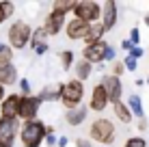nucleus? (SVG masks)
Listing matches in <instances>:
<instances>
[{"instance_id":"obj_44","label":"nucleus","mask_w":149,"mask_h":147,"mask_svg":"<svg viewBox=\"0 0 149 147\" xmlns=\"http://www.w3.org/2000/svg\"><path fill=\"white\" fill-rule=\"evenodd\" d=\"M147 84H149V76H147Z\"/></svg>"},{"instance_id":"obj_9","label":"nucleus","mask_w":149,"mask_h":147,"mask_svg":"<svg viewBox=\"0 0 149 147\" xmlns=\"http://www.w3.org/2000/svg\"><path fill=\"white\" fill-rule=\"evenodd\" d=\"M65 24H67V15L56 13V11H52V9H50V11L45 13L43 24H41V26L45 28L48 37H54V35H58V33H63V30H65Z\"/></svg>"},{"instance_id":"obj_12","label":"nucleus","mask_w":149,"mask_h":147,"mask_svg":"<svg viewBox=\"0 0 149 147\" xmlns=\"http://www.w3.org/2000/svg\"><path fill=\"white\" fill-rule=\"evenodd\" d=\"M117 20H119V4L115 0H104L102 2V26L106 28V33L117 26Z\"/></svg>"},{"instance_id":"obj_25","label":"nucleus","mask_w":149,"mask_h":147,"mask_svg":"<svg viewBox=\"0 0 149 147\" xmlns=\"http://www.w3.org/2000/svg\"><path fill=\"white\" fill-rule=\"evenodd\" d=\"M39 43H48V33H45L43 26L33 28V37H30V48H33V45H39Z\"/></svg>"},{"instance_id":"obj_41","label":"nucleus","mask_w":149,"mask_h":147,"mask_svg":"<svg viewBox=\"0 0 149 147\" xmlns=\"http://www.w3.org/2000/svg\"><path fill=\"white\" fill-rule=\"evenodd\" d=\"M45 134H56V128L54 125H48V128H45Z\"/></svg>"},{"instance_id":"obj_14","label":"nucleus","mask_w":149,"mask_h":147,"mask_svg":"<svg viewBox=\"0 0 149 147\" xmlns=\"http://www.w3.org/2000/svg\"><path fill=\"white\" fill-rule=\"evenodd\" d=\"M89 28H91V24L82 22L78 17H71L69 22L65 24V35H67V39H71V41H84Z\"/></svg>"},{"instance_id":"obj_1","label":"nucleus","mask_w":149,"mask_h":147,"mask_svg":"<svg viewBox=\"0 0 149 147\" xmlns=\"http://www.w3.org/2000/svg\"><path fill=\"white\" fill-rule=\"evenodd\" d=\"M89 139L93 141V143H97L100 147H110L115 143V139H117L115 123H112L110 119H106V117L93 119L91 125H89Z\"/></svg>"},{"instance_id":"obj_11","label":"nucleus","mask_w":149,"mask_h":147,"mask_svg":"<svg viewBox=\"0 0 149 147\" xmlns=\"http://www.w3.org/2000/svg\"><path fill=\"white\" fill-rule=\"evenodd\" d=\"M102 87L106 89V93H108V100H110V106L121 102V95H123V84H121V78H117V76H102Z\"/></svg>"},{"instance_id":"obj_4","label":"nucleus","mask_w":149,"mask_h":147,"mask_svg":"<svg viewBox=\"0 0 149 147\" xmlns=\"http://www.w3.org/2000/svg\"><path fill=\"white\" fill-rule=\"evenodd\" d=\"M82 100H84V82H80L76 78L61 82V104L65 106V110L82 106Z\"/></svg>"},{"instance_id":"obj_10","label":"nucleus","mask_w":149,"mask_h":147,"mask_svg":"<svg viewBox=\"0 0 149 147\" xmlns=\"http://www.w3.org/2000/svg\"><path fill=\"white\" fill-rule=\"evenodd\" d=\"M108 41H97V43H91V45H84L82 48V59L86 61V63H91L95 67V65H102L104 63V54L106 50H108Z\"/></svg>"},{"instance_id":"obj_3","label":"nucleus","mask_w":149,"mask_h":147,"mask_svg":"<svg viewBox=\"0 0 149 147\" xmlns=\"http://www.w3.org/2000/svg\"><path fill=\"white\" fill-rule=\"evenodd\" d=\"M45 128H48V125H45L41 119L22 121V125H19V141H22V147H39L45 141Z\"/></svg>"},{"instance_id":"obj_39","label":"nucleus","mask_w":149,"mask_h":147,"mask_svg":"<svg viewBox=\"0 0 149 147\" xmlns=\"http://www.w3.org/2000/svg\"><path fill=\"white\" fill-rule=\"evenodd\" d=\"M136 125H138V130H141V132H145V130H147V121H145V119H138Z\"/></svg>"},{"instance_id":"obj_38","label":"nucleus","mask_w":149,"mask_h":147,"mask_svg":"<svg viewBox=\"0 0 149 147\" xmlns=\"http://www.w3.org/2000/svg\"><path fill=\"white\" fill-rule=\"evenodd\" d=\"M56 147H69V136H58V145Z\"/></svg>"},{"instance_id":"obj_28","label":"nucleus","mask_w":149,"mask_h":147,"mask_svg":"<svg viewBox=\"0 0 149 147\" xmlns=\"http://www.w3.org/2000/svg\"><path fill=\"white\" fill-rule=\"evenodd\" d=\"M123 147H147V141L143 136H127V141L123 143Z\"/></svg>"},{"instance_id":"obj_33","label":"nucleus","mask_w":149,"mask_h":147,"mask_svg":"<svg viewBox=\"0 0 149 147\" xmlns=\"http://www.w3.org/2000/svg\"><path fill=\"white\" fill-rule=\"evenodd\" d=\"M30 50H33V52L37 54V56H43V54L50 50V43H39V45H33Z\"/></svg>"},{"instance_id":"obj_26","label":"nucleus","mask_w":149,"mask_h":147,"mask_svg":"<svg viewBox=\"0 0 149 147\" xmlns=\"http://www.w3.org/2000/svg\"><path fill=\"white\" fill-rule=\"evenodd\" d=\"M17 87H19V95H22V98H28V95H33V84H30L28 78H19Z\"/></svg>"},{"instance_id":"obj_5","label":"nucleus","mask_w":149,"mask_h":147,"mask_svg":"<svg viewBox=\"0 0 149 147\" xmlns=\"http://www.w3.org/2000/svg\"><path fill=\"white\" fill-rule=\"evenodd\" d=\"M71 15L86 24H97L102 22V4L95 2V0H80V2H76Z\"/></svg>"},{"instance_id":"obj_20","label":"nucleus","mask_w":149,"mask_h":147,"mask_svg":"<svg viewBox=\"0 0 149 147\" xmlns=\"http://www.w3.org/2000/svg\"><path fill=\"white\" fill-rule=\"evenodd\" d=\"M104 33H106V28L102 26V22L91 24L89 33H86V37H84V45H91V43H97V41H104Z\"/></svg>"},{"instance_id":"obj_30","label":"nucleus","mask_w":149,"mask_h":147,"mask_svg":"<svg viewBox=\"0 0 149 147\" xmlns=\"http://www.w3.org/2000/svg\"><path fill=\"white\" fill-rule=\"evenodd\" d=\"M123 65H125V72H136V69H138V61H136V59H132L130 54L123 59Z\"/></svg>"},{"instance_id":"obj_8","label":"nucleus","mask_w":149,"mask_h":147,"mask_svg":"<svg viewBox=\"0 0 149 147\" xmlns=\"http://www.w3.org/2000/svg\"><path fill=\"white\" fill-rule=\"evenodd\" d=\"M89 110H93V113H104L106 108L110 106V100H108V93H106V89L102 87V82H97L93 89H91V98H89Z\"/></svg>"},{"instance_id":"obj_35","label":"nucleus","mask_w":149,"mask_h":147,"mask_svg":"<svg viewBox=\"0 0 149 147\" xmlns=\"http://www.w3.org/2000/svg\"><path fill=\"white\" fill-rule=\"evenodd\" d=\"M130 56L138 61V59H143V56H145V50H143V48H141V45H134V48H132V50H130Z\"/></svg>"},{"instance_id":"obj_6","label":"nucleus","mask_w":149,"mask_h":147,"mask_svg":"<svg viewBox=\"0 0 149 147\" xmlns=\"http://www.w3.org/2000/svg\"><path fill=\"white\" fill-rule=\"evenodd\" d=\"M19 119L0 117V147H13L19 139Z\"/></svg>"},{"instance_id":"obj_43","label":"nucleus","mask_w":149,"mask_h":147,"mask_svg":"<svg viewBox=\"0 0 149 147\" xmlns=\"http://www.w3.org/2000/svg\"><path fill=\"white\" fill-rule=\"evenodd\" d=\"M145 26L149 28V15H145Z\"/></svg>"},{"instance_id":"obj_36","label":"nucleus","mask_w":149,"mask_h":147,"mask_svg":"<svg viewBox=\"0 0 149 147\" xmlns=\"http://www.w3.org/2000/svg\"><path fill=\"white\" fill-rule=\"evenodd\" d=\"M45 143H48V147H56L58 145V136L56 134H45Z\"/></svg>"},{"instance_id":"obj_29","label":"nucleus","mask_w":149,"mask_h":147,"mask_svg":"<svg viewBox=\"0 0 149 147\" xmlns=\"http://www.w3.org/2000/svg\"><path fill=\"white\" fill-rule=\"evenodd\" d=\"M110 76H117V78H121L123 74H125V65H123V61H115V63L110 65Z\"/></svg>"},{"instance_id":"obj_31","label":"nucleus","mask_w":149,"mask_h":147,"mask_svg":"<svg viewBox=\"0 0 149 147\" xmlns=\"http://www.w3.org/2000/svg\"><path fill=\"white\" fill-rule=\"evenodd\" d=\"M117 61V50L112 48V45H108V50H106V54H104V63H115Z\"/></svg>"},{"instance_id":"obj_40","label":"nucleus","mask_w":149,"mask_h":147,"mask_svg":"<svg viewBox=\"0 0 149 147\" xmlns=\"http://www.w3.org/2000/svg\"><path fill=\"white\" fill-rule=\"evenodd\" d=\"M7 95H9V93H7V87H2V84H0V104L4 102V98H7Z\"/></svg>"},{"instance_id":"obj_42","label":"nucleus","mask_w":149,"mask_h":147,"mask_svg":"<svg viewBox=\"0 0 149 147\" xmlns=\"http://www.w3.org/2000/svg\"><path fill=\"white\" fill-rule=\"evenodd\" d=\"M4 22H7V17H4V15H2V11H0V24H4Z\"/></svg>"},{"instance_id":"obj_15","label":"nucleus","mask_w":149,"mask_h":147,"mask_svg":"<svg viewBox=\"0 0 149 147\" xmlns=\"http://www.w3.org/2000/svg\"><path fill=\"white\" fill-rule=\"evenodd\" d=\"M89 106L86 104H82L78 106V108H71V110H65V123L71 125V128H78V125L84 123V119L89 117Z\"/></svg>"},{"instance_id":"obj_19","label":"nucleus","mask_w":149,"mask_h":147,"mask_svg":"<svg viewBox=\"0 0 149 147\" xmlns=\"http://www.w3.org/2000/svg\"><path fill=\"white\" fill-rule=\"evenodd\" d=\"M112 113H115V117L121 121V123H132L134 121V115H132V110L127 108V104L123 102H117V104H112Z\"/></svg>"},{"instance_id":"obj_7","label":"nucleus","mask_w":149,"mask_h":147,"mask_svg":"<svg viewBox=\"0 0 149 147\" xmlns=\"http://www.w3.org/2000/svg\"><path fill=\"white\" fill-rule=\"evenodd\" d=\"M41 100H39V95H28V98H22V104H19V121H33V119H37V115H39V110H41Z\"/></svg>"},{"instance_id":"obj_34","label":"nucleus","mask_w":149,"mask_h":147,"mask_svg":"<svg viewBox=\"0 0 149 147\" xmlns=\"http://www.w3.org/2000/svg\"><path fill=\"white\" fill-rule=\"evenodd\" d=\"M127 39H130V41L134 43V45H141V30L134 26V28L130 30V37H127Z\"/></svg>"},{"instance_id":"obj_23","label":"nucleus","mask_w":149,"mask_h":147,"mask_svg":"<svg viewBox=\"0 0 149 147\" xmlns=\"http://www.w3.org/2000/svg\"><path fill=\"white\" fill-rule=\"evenodd\" d=\"M58 61H61V67L67 72V69H74L76 65V56H74V50H61L58 52Z\"/></svg>"},{"instance_id":"obj_16","label":"nucleus","mask_w":149,"mask_h":147,"mask_svg":"<svg viewBox=\"0 0 149 147\" xmlns=\"http://www.w3.org/2000/svg\"><path fill=\"white\" fill-rule=\"evenodd\" d=\"M19 82V72L17 67L11 65H0V84L2 87H13V84Z\"/></svg>"},{"instance_id":"obj_13","label":"nucleus","mask_w":149,"mask_h":147,"mask_svg":"<svg viewBox=\"0 0 149 147\" xmlns=\"http://www.w3.org/2000/svg\"><path fill=\"white\" fill-rule=\"evenodd\" d=\"M19 104H22V95L19 93H9L4 102L0 104V117L4 119H17L19 117Z\"/></svg>"},{"instance_id":"obj_21","label":"nucleus","mask_w":149,"mask_h":147,"mask_svg":"<svg viewBox=\"0 0 149 147\" xmlns=\"http://www.w3.org/2000/svg\"><path fill=\"white\" fill-rule=\"evenodd\" d=\"M127 108L132 110V115H134L136 119H145V108H143V100H141V95H136V93H132L130 98H127Z\"/></svg>"},{"instance_id":"obj_2","label":"nucleus","mask_w":149,"mask_h":147,"mask_svg":"<svg viewBox=\"0 0 149 147\" xmlns=\"http://www.w3.org/2000/svg\"><path fill=\"white\" fill-rule=\"evenodd\" d=\"M30 37H33V26L26 20H15L7 30V43L13 50H24L30 48Z\"/></svg>"},{"instance_id":"obj_24","label":"nucleus","mask_w":149,"mask_h":147,"mask_svg":"<svg viewBox=\"0 0 149 147\" xmlns=\"http://www.w3.org/2000/svg\"><path fill=\"white\" fill-rule=\"evenodd\" d=\"M13 59H15V50L9 43L0 41V65H11Z\"/></svg>"},{"instance_id":"obj_22","label":"nucleus","mask_w":149,"mask_h":147,"mask_svg":"<svg viewBox=\"0 0 149 147\" xmlns=\"http://www.w3.org/2000/svg\"><path fill=\"white\" fill-rule=\"evenodd\" d=\"M74 7H76L74 0H54L50 9H52V11H56V13L67 15V13H74Z\"/></svg>"},{"instance_id":"obj_17","label":"nucleus","mask_w":149,"mask_h":147,"mask_svg":"<svg viewBox=\"0 0 149 147\" xmlns=\"http://www.w3.org/2000/svg\"><path fill=\"white\" fill-rule=\"evenodd\" d=\"M93 65L91 63H86L84 59H80V61H76V65H74V78L76 80H80V82H86V80L91 78V74H93Z\"/></svg>"},{"instance_id":"obj_18","label":"nucleus","mask_w":149,"mask_h":147,"mask_svg":"<svg viewBox=\"0 0 149 147\" xmlns=\"http://www.w3.org/2000/svg\"><path fill=\"white\" fill-rule=\"evenodd\" d=\"M37 95H39V100H41V102H61V82L43 87Z\"/></svg>"},{"instance_id":"obj_37","label":"nucleus","mask_w":149,"mask_h":147,"mask_svg":"<svg viewBox=\"0 0 149 147\" xmlns=\"http://www.w3.org/2000/svg\"><path fill=\"white\" fill-rule=\"evenodd\" d=\"M132 48H134V43H132L130 39H123V41H121V50H125L127 54H130V50H132Z\"/></svg>"},{"instance_id":"obj_32","label":"nucleus","mask_w":149,"mask_h":147,"mask_svg":"<svg viewBox=\"0 0 149 147\" xmlns=\"http://www.w3.org/2000/svg\"><path fill=\"white\" fill-rule=\"evenodd\" d=\"M76 147H95V143L89 136H78V139H76Z\"/></svg>"},{"instance_id":"obj_27","label":"nucleus","mask_w":149,"mask_h":147,"mask_svg":"<svg viewBox=\"0 0 149 147\" xmlns=\"http://www.w3.org/2000/svg\"><path fill=\"white\" fill-rule=\"evenodd\" d=\"M0 11H2V15L7 20H11L13 13H15V4L11 2V0H2V2H0Z\"/></svg>"}]
</instances>
